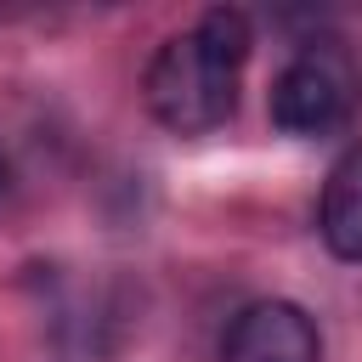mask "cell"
<instances>
[{
	"label": "cell",
	"mask_w": 362,
	"mask_h": 362,
	"mask_svg": "<svg viewBox=\"0 0 362 362\" xmlns=\"http://www.w3.org/2000/svg\"><path fill=\"white\" fill-rule=\"evenodd\" d=\"M249 45H255V28L232 6H215L187 34H170L153 51L147 79H141L153 119L175 136L221 130L238 107V79H243Z\"/></svg>",
	"instance_id": "cell-1"
},
{
	"label": "cell",
	"mask_w": 362,
	"mask_h": 362,
	"mask_svg": "<svg viewBox=\"0 0 362 362\" xmlns=\"http://www.w3.org/2000/svg\"><path fill=\"white\" fill-rule=\"evenodd\" d=\"M356 102V68L339 40H311L294 51V62L272 79V124L288 136H328L351 119Z\"/></svg>",
	"instance_id": "cell-2"
},
{
	"label": "cell",
	"mask_w": 362,
	"mask_h": 362,
	"mask_svg": "<svg viewBox=\"0 0 362 362\" xmlns=\"http://www.w3.org/2000/svg\"><path fill=\"white\" fill-rule=\"evenodd\" d=\"M221 362H322L317 317L294 300H255L232 317Z\"/></svg>",
	"instance_id": "cell-3"
},
{
	"label": "cell",
	"mask_w": 362,
	"mask_h": 362,
	"mask_svg": "<svg viewBox=\"0 0 362 362\" xmlns=\"http://www.w3.org/2000/svg\"><path fill=\"white\" fill-rule=\"evenodd\" d=\"M317 226H322V243L362 266V141L345 147L322 181V209H317Z\"/></svg>",
	"instance_id": "cell-4"
},
{
	"label": "cell",
	"mask_w": 362,
	"mask_h": 362,
	"mask_svg": "<svg viewBox=\"0 0 362 362\" xmlns=\"http://www.w3.org/2000/svg\"><path fill=\"white\" fill-rule=\"evenodd\" d=\"M11 192V164H6V153H0V198Z\"/></svg>",
	"instance_id": "cell-5"
}]
</instances>
